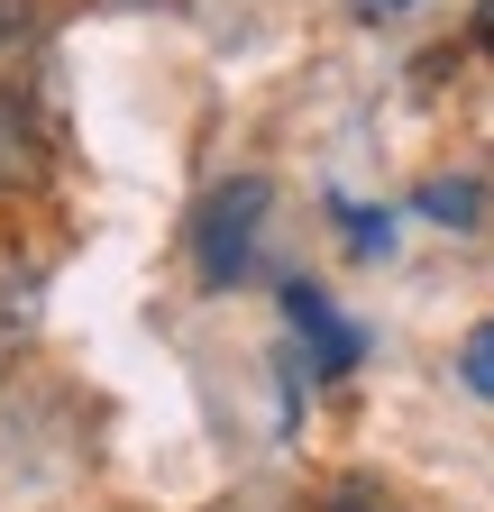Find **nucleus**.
<instances>
[{
  "label": "nucleus",
  "instance_id": "obj_6",
  "mask_svg": "<svg viewBox=\"0 0 494 512\" xmlns=\"http://www.w3.org/2000/svg\"><path fill=\"white\" fill-rule=\"evenodd\" d=\"M421 211H430V220H476V211H485V192H476V183H430V192H421Z\"/></svg>",
  "mask_w": 494,
  "mask_h": 512
},
{
  "label": "nucleus",
  "instance_id": "obj_10",
  "mask_svg": "<svg viewBox=\"0 0 494 512\" xmlns=\"http://www.w3.org/2000/svg\"><path fill=\"white\" fill-rule=\"evenodd\" d=\"M476 46L494 55V0H476Z\"/></svg>",
  "mask_w": 494,
  "mask_h": 512
},
{
  "label": "nucleus",
  "instance_id": "obj_1",
  "mask_svg": "<svg viewBox=\"0 0 494 512\" xmlns=\"http://www.w3.org/2000/svg\"><path fill=\"white\" fill-rule=\"evenodd\" d=\"M266 174H238V183H220L211 202L193 211V266H202V284H238L247 266H257V220H266Z\"/></svg>",
  "mask_w": 494,
  "mask_h": 512
},
{
  "label": "nucleus",
  "instance_id": "obj_3",
  "mask_svg": "<svg viewBox=\"0 0 494 512\" xmlns=\"http://www.w3.org/2000/svg\"><path fill=\"white\" fill-rule=\"evenodd\" d=\"M284 311H293V339L312 348V375H348V366L366 357V339L330 311V293H321V284H284Z\"/></svg>",
  "mask_w": 494,
  "mask_h": 512
},
{
  "label": "nucleus",
  "instance_id": "obj_5",
  "mask_svg": "<svg viewBox=\"0 0 494 512\" xmlns=\"http://www.w3.org/2000/svg\"><path fill=\"white\" fill-rule=\"evenodd\" d=\"M458 375H467V394H485V403H494V320H485V330H467Z\"/></svg>",
  "mask_w": 494,
  "mask_h": 512
},
{
  "label": "nucleus",
  "instance_id": "obj_4",
  "mask_svg": "<svg viewBox=\"0 0 494 512\" xmlns=\"http://www.w3.org/2000/svg\"><path fill=\"white\" fill-rule=\"evenodd\" d=\"M28 320H37V275L28 266H0V375L28 348Z\"/></svg>",
  "mask_w": 494,
  "mask_h": 512
},
{
  "label": "nucleus",
  "instance_id": "obj_8",
  "mask_svg": "<svg viewBox=\"0 0 494 512\" xmlns=\"http://www.w3.org/2000/svg\"><path fill=\"white\" fill-rule=\"evenodd\" d=\"M37 37V0H0V46H28Z\"/></svg>",
  "mask_w": 494,
  "mask_h": 512
},
{
  "label": "nucleus",
  "instance_id": "obj_9",
  "mask_svg": "<svg viewBox=\"0 0 494 512\" xmlns=\"http://www.w3.org/2000/svg\"><path fill=\"white\" fill-rule=\"evenodd\" d=\"M330 512H394V503H385V494H376V485H348V494H339V503H330Z\"/></svg>",
  "mask_w": 494,
  "mask_h": 512
},
{
  "label": "nucleus",
  "instance_id": "obj_7",
  "mask_svg": "<svg viewBox=\"0 0 494 512\" xmlns=\"http://www.w3.org/2000/svg\"><path fill=\"white\" fill-rule=\"evenodd\" d=\"M339 220H348L357 256H385V238H394V220H385V211H357V202H339Z\"/></svg>",
  "mask_w": 494,
  "mask_h": 512
},
{
  "label": "nucleus",
  "instance_id": "obj_11",
  "mask_svg": "<svg viewBox=\"0 0 494 512\" xmlns=\"http://www.w3.org/2000/svg\"><path fill=\"white\" fill-rule=\"evenodd\" d=\"M357 19H385V10H412V0H348Z\"/></svg>",
  "mask_w": 494,
  "mask_h": 512
},
{
  "label": "nucleus",
  "instance_id": "obj_2",
  "mask_svg": "<svg viewBox=\"0 0 494 512\" xmlns=\"http://www.w3.org/2000/svg\"><path fill=\"white\" fill-rule=\"evenodd\" d=\"M28 55H37V37L28 46H0V192L37 183V165H46V119H37Z\"/></svg>",
  "mask_w": 494,
  "mask_h": 512
}]
</instances>
